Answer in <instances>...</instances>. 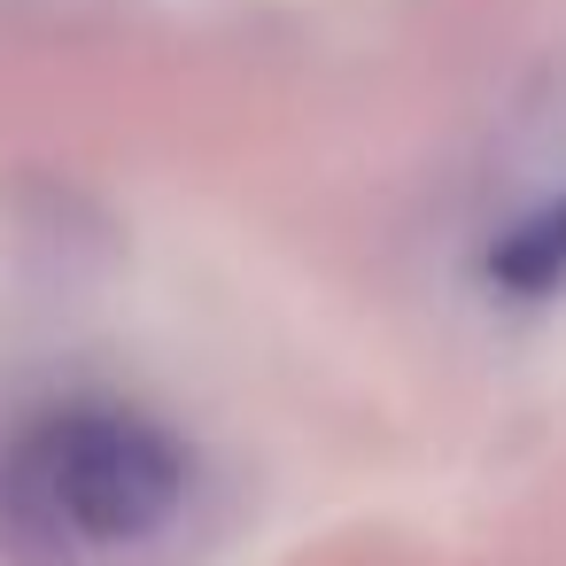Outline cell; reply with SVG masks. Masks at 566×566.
I'll return each mask as SVG.
<instances>
[{
    "instance_id": "cell-1",
    "label": "cell",
    "mask_w": 566,
    "mask_h": 566,
    "mask_svg": "<svg viewBox=\"0 0 566 566\" xmlns=\"http://www.w3.org/2000/svg\"><path fill=\"white\" fill-rule=\"evenodd\" d=\"M187 442L133 403H55L0 442V566H109L187 512Z\"/></svg>"
},
{
    "instance_id": "cell-2",
    "label": "cell",
    "mask_w": 566,
    "mask_h": 566,
    "mask_svg": "<svg viewBox=\"0 0 566 566\" xmlns=\"http://www.w3.org/2000/svg\"><path fill=\"white\" fill-rule=\"evenodd\" d=\"M481 280L512 303H543L566 287V195H543L535 210H520L489 249H481Z\"/></svg>"
}]
</instances>
